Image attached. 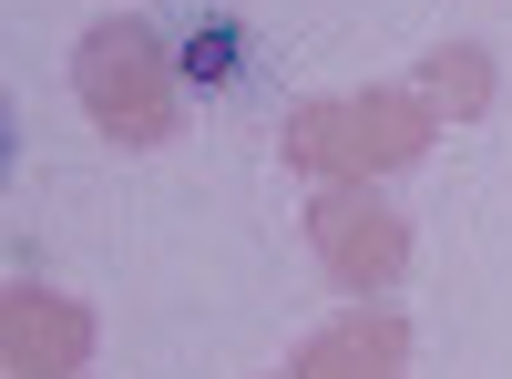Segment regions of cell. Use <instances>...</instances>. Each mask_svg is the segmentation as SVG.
<instances>
[{"instance_id": "1", "label": "cell", "mask_w": 512, "mask_h": 379, "mask_svg": "<svg viewBox=\"0 0 512 379\" xmlns=\"http://www.w3.org/2000/svg\"><path fill=\"white\" fill-rule=\"evenodd\" d=\"M144 41L175 93L195 103H226V93H256V72H267V52H256V31L236 0H154L144 11Z\"/></svg>"}]
</instances>
